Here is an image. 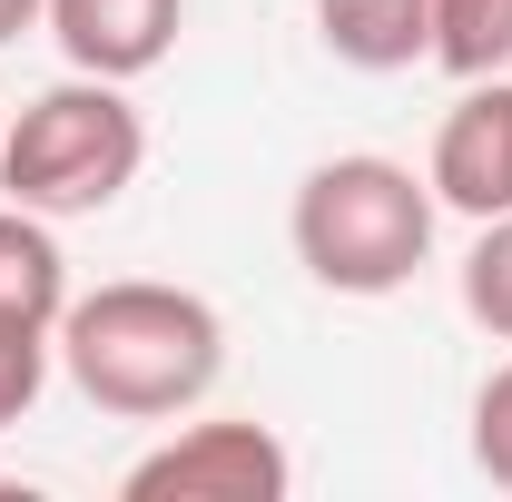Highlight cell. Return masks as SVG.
Returning a JSON list of instances; mask_svg holds the SVG:
<instances>
[{
	"label": "cell",
	"instance_id": "obj_7",
	"mask_svg": "<svg viewBox=\"0 0 512 502\" xmlns=\"http://www.w3.org/2000/svg\"><path fill=\"white\" fill-rule=\"evenodd\" d=\"M316 30L345 69H414L434 60V0H316Z\"/></svg>",
	"mask_w": 512,
	"mask_h": 502
},
{
	"label": "cell",
	"instance_id": "obj_4",
	"mask_svg": "<svg viewBox=\"0 0 512 502\" xmlns=\"http://www.w3.org/2000/svg\"><path fill=\"white\" fill-rule=\"evenodd\" d=\"M128 502H286L296 493V453L266 434L256 414H207L158 453H138L119 473Z\"/></svg>",
	"mask_w": 512,
	"mask_h": 502
},
{
	"label": "cell",
	"instance_id": "obj_13",
	"mask_svg": "<svg viewBox=\"0 0 512 502\" xmlns=\"http://www.w3.org/2000/svg\"><path fill=\"white\" fill-rule=\"evenodd\" d=\"M40 10H50V0H0V40H20V30H30Z\"/></svg>",
	"mask_w": 512,
	"mask_h": 502
},
{
	"label": "cell",
	"instance_id": "obj_8",
	"mask_svg": "<svg viewBox=\"0 0 512 502\" xmlns=\"http://www.w3.org/2000/svg\"><path fill=\"white\" fill-rule=\"evenodd\" d=\"M60 306H69V256H60V237H50V217L0 207V325L60 335Z\"/></svg>",
	"mask_w": 512,
	"mask_h": 502
},
{
	"label": "cell",
	"instance_id": "obj_5",
	"mask_svg": "<svg viewBox=\"0 0 512 502\" xmlns=\"http://www.w3.org/2000/svg\"><path fill=\"white\" fill-rule=\"evenodd\" d=\"M434 207H453V217H512V69H493V79H463V99L444 109V128H434Z\"/></svg>",
	"mask_w": 512,
	"mask_h": 502
},
{
	"label": "cell",
	"instance_id": "obj_3",
	"mask_svg": "<svg viewBox=\"0 0 512 502\" xmlns=\"http://www.w3.org/2000/svg\"><path fill=\"white\" fill-rule=\"evenodd\" d=\"M148 158V128L128 109V79H60L0 128V188L30 217H99L119 207Z\"/></svg>",
	"mask_w": 512,
	"mask_h": 502
},
{
	"label": "cell",
	"instance_id": "obj_12",
	"mask_svg": "<svg viewBox=\"0 0 512 502\" xmlns=\"http://www.w3.org/2000/svg\"><path fill=\"white\" fill-rule=\"evenodd\" d=\"M473 473L512 493V365H493L473 394Z\"/></svg>",
	"mask_w": 512,
	"mask_h": 502
},
{
	"label": "cell",
	"instance_id": "obj_9",
	"mask_svg": "<svg viewBox=\"0 0 512 502\" xmlns=\"http://www.w3.org/2000/svg\"><path fill=\"white\" fill-rule=\"evenodd\" d=\"M434 69L453 79L512 69V0H434Z\"/></svg>",
	"mask_w": 512,
	"mask_h": 502
},
{
	"label": "cell",
	"instance_id": "obj_11",
	"mask_svg": "<svg viewBox=\"0 0 512 502\" xmlns=\"http://www.w3.org/2000/svg\"><path fill=\"white\" fill-rule=\"evenodd\" d=\"M50 355H60V345H50L40 325H0V434H10L30 404H40V384H50Z\"/></svg>",
	"mask_w": 512,
	"mask_h": 502
},
{
	"label": "cell",
	"instance_id": "obj_1",
	"mask_svg": "<svg viewBox=\"0 0 512 502\" xmlns=\"http://www.w3.org/2000/svg\"><path fill=\"white\" fill-rule=\"evenodd\" d=\"M50 345H60V375L119 424H168L207 404V384L227 375V315L197 286H158V276L69 296Z\"/></svg>",
	"mask_w": 512,
	"mask_h": 502
},
{
	"label": "cell",
	"instance_id": "obj_6",
	"mask_svg": "<svg viewBox=\"0 0 512 502\" xmlns=\"http://www.w3.org/2000/svg\"><path fill=\"white\" fill-rule=\"evenodd\" d=\"M40 20H50L69 69H89V79H148L178 50L188 0H50Z\"/></svg>",
	"mask_w": 512,
	"mask_h": 502
},
{
	"label": "cell",
	"instance_id": "obj_2",
	"mask_svg": "<svg viewBox=\"0 0 512 502\" xmlns=\"http://www.w3.org/2000/svg\"><path fill=\"white\" fill-rule=\"evenodd\" d=\"M286 237L325 296H394L434 256V178H414L404 158H375V148L325 158L286 207Z\"/></svg>",
	"mask_w": 512,
	"mask_h": 502
},
{
	"label": "cell",
	"instance_id": "obj_10",
	"mask_svg": "<svg viewBox=\"0 0 512 502\" xmlns=\"http://www.w3.org/2000/svg\"><path fill=\"white\" fill-rule=\"evenodd\" d=\"M463 315L493 345H512V217H483V237L463 256Z\"/></svg>",
	"mask_w": 512,
	"mask_h": 502
}]
</instances>
